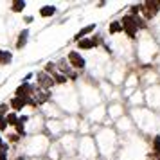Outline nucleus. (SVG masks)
I'll return each mask as SVG.
<instances>
[{
  "mask_svg": "<svg viewBox=\"0 0 160 160\" xmlns=\"http://www.w3.org/2000/svg\"><path fill=\"white\" fill-rule=\"evenodd\" d=\"M94 42L92 40H81L79 42V49H90V47H94Z\"/></svg>",
  "mask_w": 160,
  "mask_h": 160,
  "instance_id": "nucleus-9",
  "label": "nucleus"
},
{
  "mask_svg": "<svg viewBox=\"0 0 160 160\" xmlns=\"http://www.w3.org/2000/svg\"><path fill=\"white\" fill-rule=\"evenodd\" d=\"M38 81H40V85H42V87H45V88L52 87V83H54V81L51 79V76H47V74H43V72L38 76Z\"/></svg>",
  "mask_w": 160,
  "mask_h": 160,
  "instance_id": "nucleus-2",
  "label": "nucleus"
},
{
  "mask_svg": "<svg viewBox=\"0 0 160 160\" xmlns=\"http://www.w3.org/2000/svg\"><path fill=\"white\" fill-rule=\"evenodd\" d=\"M9 61H11V52L0 51V65L2 63H9Z\"/></svg>",
  "mask_w": 160,
  "mask_h": 160,
  "instance_id": "nucleus-7",
  "label": "nucleus"
},
{
  "mask_svg": "<svg viewBox=\"0 0 160 160\" xmlns=\"http://www.w3.org/2000/svg\"><path fill=\"white\" fill-rule=\"evenodd\" d=\"M27 102H31V99H22V97L18 99V97H15V99L11 101V104H13V108H15V110H22Z\"/></svg>",
  "mask_w": 160,
  "mask_h": 160,
  "instance_id": "nucleus-4",
  "label": "nucleus"
},
{
  "mask_svg": "<svg viewBox=\"0 0 160 160\" xmlns=\"http://www.w3.org/2000/svg\"><path fill=\"white\" fill-rule=\"evenodd\" d=\"M122 29V25H121V22H113L112 25H110V32L113 34V32H117V31H121Z\"/></svg>",
  "mask_w": 160,
  "mask_h": 160,
  "instance_id": "nucleus-10",
  "label": "nucleus"
},
{
  "mask_svg": "<svg viewBox=\"0 0 160 160\" xmlns=\"http://www.w3.org/2000/svg\"><path fill=\"white\" fill-rule=\"evenodd\" d=\"M94 29H95V25H94V23H92V25H87V27H85V29H81L79 32H78V34H76V40H79V42H81V40H83V38L87 36V32H92V31H94Z\"/></svg>",
  "mask_w": 160,
  "mask_h": 160,
  "instance_id": "nucleus-5",
  "label": "nucleus"
},
{
  "mask_svg": "<svg viewBox=\"0 0 160 160\" xmlns=\"http://www.w3.org/2000/svg\"><path fill=\"white\" fill-rule=\"evenodd\" d=\"M142 9H146V16H153L157 11H158V6L155 2H149V4H144Z\"/></svg>",
  "mask_w": 160,
  "mask_h": 160,
  "instance_id": "nucleus-3",
  "label": "nucleus"
},
{
  "mask_svg": "<svg viewBox=\"0 0 160 160\" xmlns=\"http://www.w3.org/2000/svg\"><path fill=\"white\" fill-rule=\"evenodd\" d=\"M40 13H42V16H51V15L56 13V8H54V6H51V8H43Z\"/></svg>",
  "mask_w": 160,
  "mask_h": 160,
  "instance_id": "nucleus-8",
  "label": "nucleus"
},
{
  "mask_svg": "<svg viewBox=\"0 0 160 160\" xmlns=\"http://www.w3.org/2000/svg\"><path fill=\"white\" fill-rule=\"evenodd\" d=\"M70 61H72V67H76V68H83L85 67V59L81 58L78 52H70Z\"/></svg>",
  "mask_w": 160,
  "mask_h": 160,
  "instance_id": "nucleus-1",
  "label": "nucleus"
},
{
  "mask_svg": "<svg viewBox=\"0 0 160 160\" xmlns=\"http://www.w3.org/2000/svg\"><path fill=\"white\" fill-rule=\"evenodd\" d=\"M25 8V2H15L13 4V11H22Z\"/></svg>",
  "mask_w": 160,
  "mask_h": 160,
  "instance_id": "nucleus-11",
  "label": "nucleus"
},
{
  "mask_svg": "<svg viewBox=\"0 0 160 160\" xmlns=\"http://www.w3.org/2000/svg\"><path fill=\"white\" fill-rule=\"evenodd\" d=\"M27 38H29V31H22V32H20V38H18V42H16V47L22 49L23 45H25V42H27Z\"/></svg>",
  "mask_w": 160,
  "mask_h": 160,
  "instance_id": "nucleus-6",
  "label": "nucleus"
},
{
  "mask_svg": "<svg viewBox=\"0 0 160 160\" xmlns=\"http://www.w3.org/2000/svg\"><path fill=\"white\" fill-rule=\"evenodd\" d=\"M8 121H9L11 124H15V122H16V117L13 115V113H11V115H8Z\"/></svg>",
  "mask_w": 160,
  "mask_h": 160,
  "instance_id": "nucleus-12",
  "label": "nucleus"
},
{
  "mask_svg": "<svg viewBox=\"0 0 160 160\" xmlns=\"http://www.w3.org/2000/svg\"><path fill=\"white\" fill-rule=\"evenodd\" d=\"M0 146H2V138H0Z\"/></svg>",
  "mask_w": 160,
  "mask_h": 160,
  "instance_id": "nucleus-13",
  "label": "nucleus"
}]
</instances>
